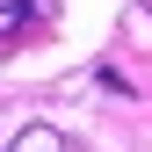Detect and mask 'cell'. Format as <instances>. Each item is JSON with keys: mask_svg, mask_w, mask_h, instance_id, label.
<instances>
[{"mask_svg": "<svg viewBox=\"0 0 152 152\" xmlns=\"http://www.w3.org/2000/svg\"><path fill=\"white\" fill-rule=\"evenodd\" d=\"M36 15H44V0H0V51H15V36H22Z\"/></svg>", "mask_w": 152, "mask_h": 152, "instance_id": "6da1fadb", "label": "cell"}, {"mask_svg": "<svg viewBox=\"0 0 152 152\" xmlns=\"http://www.w3.org/2000/svg\"><path fill=\"white\" fill-rule=\"evenodd\" d=\"M7 152H65V138H58L51 123H29V130H15V145H7Z\"/></svg>", "mask_w": 152, "mask_h": 152, "instance_id": "7a4b0ae2", "label": "cell"}, {"mask_svg": "<svg viewBox=\"0 0 152 152\" xmlns=\"http://www.w3.org/2000/svg\"><path fill=\"white\" fill-rule=\"evenodd\" d=\"M145 7H152V0H145Z\"/></svg>", "mask_w": 152, "mask_h": 152, "instance_id": "3957f363", "label": "cell"}]
</instances>
